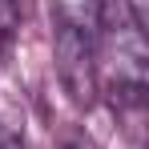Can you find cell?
<instances>
[{
  "instance_id": "1",
  "label": "cell",
  "mask_w": 149,
  "mask_h": 149,
  "mask_svg": "<svg viewBox=\"0 0 149 149\" xmlns=\"http://www.w3.org/2000/svg\"><path fill=\"white\" fill-rule=\"evenodd\" d=\"M52 56H56V81H61L65 97L77 109H93L101 93L97 45H93V32L85 28V20L61 4H52Z\"/></svg>"
},
{
  "instance_id": "2",
  "label": "cell",
  "mask_w": 149,
  "mask_h": 149,
  "mask_svg": "<svg viewBox=\"0 0 149 149\" xmlns=\"http://www.w3.org/2000/svg\"><path fill=\"white\" fill-rule=\"evenodd\" d=\"M16 28H20V0H0V49H8Z\"/></svg>"
},
{
  "instance_id": "3",
  "label": "cell",
  "mask_w": 149,
  "mask_h": 149,
  "mask_svg": "<svg viewBox=\"0 0 149 149\" xmlns=\"http://www.w3.org/2000/svg\"><path fill=\"white\" fill-rule=\"evenodd\" d=\"M56 149H97V141H93L89 133H81V129H69V133L56 141Z\"/></svg>"
},
{
  "instance_id": "4",
  "label": "cell",
  "mask_w": 149,
  "mask_h": 149,
  "mask_svg": "<svg viewBox=\"0 0 149 149\" xmlns=\"http://www.w3.org/2000/svg\"><path fill=\"white\" fill-rule=\"evenodd\" d=\"M125 12H129V20L145 32V24H149V0H125Z\"/></svg>"
},
{
  "instance_id": "5",
  "label": "cell",
  "mask_w": 149,
  "mask_h": 149,
  "mask_svg": "<svg viewBox=\"0 0 149 149\" xmlns=\"http://www.w3.org/2000/svg\"><path fill=\"white\" fill-rule=\"evenodd\" d=\"M81 4H89V8H93V4H97V0H81Z\"/></svg>"
},
{
  "instance_id": "6",
  "label": "cell",
  "mask_w": 149,
  "mask_h": 149,
  "mask_svg": "<svg viewBox=\"0 0 149 149\" xmlns=\"http://www.w3.org/2000/svg\"><path fill=\"white\" fill-rule=\"evenodd\" d=\"M0 149H4V129H0Z\"/></svg>"
}]
</instances>
